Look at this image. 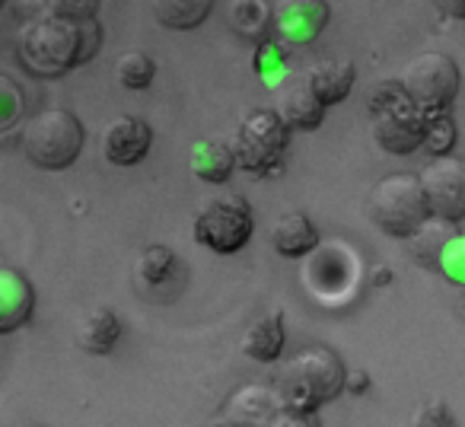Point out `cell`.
I'll return each mask as SVG.
<instances>
[{"label":"cell","mask_w":465,"mask_h":427,"mask_svg":"<svg viewBox=\"0 0 465 427\" xmlns=\"http://www.w3.org/2000/svg\"><path fill=\"white\" fill-rule=\"evenodd\" d=\"M103 48V26L96 20L42 16L16 33V58L33 77H64L90 65Z\"/></svg>","instance_id":"6da1fadb"},{"label":"cell","mask_w":465,"mask_h":427,"mask_svg":"<svg viewBox=\"0 0 465 427\" xmlns=\"http://www.w3.org/2000/svg\"><path fill=\"white\" fill-rule=\"evenodd\" d=\"M274 386L287 408L316 414L348 389V367L329 344H306L281 363V376L274 380Z\"/></svg>","instance_id":"7a4b0ae2"},{"label":"cell","mask_w":465,"mask_h":427,"mask_svg":"<svg viewBox=\"0 0 465 427\" xmlns=\"http://www.w3.org/2000/svg\"><path fill=\"white\" fill-rule=\"evenodd\" d=\"M367 214L382 233L395 236V240H411L433 217L424 185H420L418 175L408 173H392L376 182L370 188Z\"/></svg>","instance_id":"3957f363"},{"label":"cell","mask_w":465,"mask_h":427,"mask_svg":"<svg viewBox=\"0 0 465 427\" xmlns=\"http://www.w3.org/2000/svg\"><path fill=\"white\" fill-rule=\"evenodd\" d=\"M86 131L74 112L42 109L20 128V150L39 169H67L84 154Z\"/></svg>","instance_id":"277c9868"},{"label":"cell","mask_w":465,"mask_h":427,"mask_svg":"<svg viewBox=\"0 0 465 427\" xmlns=\"http://www.w3.org/2000/svg\"><path fill=\"white\" fill-rule=\"evenodd\" d=\"M370 112H373V141L395 156H408L424 150L427 112L411 103L401 84H382L370 93Z\"/></svg>","instance_id":"5b68a950"},{"label":"cell","mask_w":465,"mask_h":427,"mask_svg":"<svg viewBox=\"0 0 465 427\" xmlns=\"http://www.w3.org/2000/svg\"><path fill=\"white\" fill-rule=\"evenodd\" d=\"M291 124L274 109H255L236 128L232 154L240 169H246L255 179H268L278 169H284V156L291 147Z\"/></svg>","instance_id":"8992f818"},{"label":"cell","mask_w":465,"mask_h":427,"mask_svg":"<svg viewBox=\"0 0 465 427\" xmlns=\"http://www.w3.org/2000/svg\"><path fill=\"white\" fill-rule=\"evenodd\" d=\"M194 243L213 255H236L249 246L255 233V211L242 194L213 198L194 217Z\"/></svg>","instance_id":"52a82bcc"},{"label":"cell","mask_w":465,"mask_h":427,"mask_svg":"<svg viewBox=\"0 0 465 427\" xmlns=\"http://www.w3.org/2000/svg\"><path fill=\"white\" fill-rule=\"evenodd\" d=\"M462 74L443 52H420L401 67V86L420 112H450L459 96Z\"/></svg>","instance_id":"ba28073f"},{"label":"cell","mask_w":465,"mask_h":427,"mask_svg":"<svg viewBox=\"0 0 465 427\" xmlns=\"http://www.w3.org/2000/svg\"><path fill=\"white\" fill-rule=\"evenodd\" d=\"M433 217L446 223L465 221V156H430L418 173Z\"/></svg>","instance_id":"9c48e42d"},{"label":"cell","mask_w":465,"mask_h":427,"mask_svg":"<svg viewBox=\"0 0 465 427\" xmlns=\"http://www.w3.org/2000/svg\"><path fill=\"white\" fill-rule=\"evenodd\" d=\"M329 20H331L329 0H278L272 7V16H268L278 42L287 48L310 45L329 26Z\"/></svg>","instance_id":"30bf717a"},{"label":"cell","mask_w":465,"mask_h":427,"mask_svg":"<svg viewBox=\"0 0 465 427\" xmlns=\"http://www.w3.org/2000/svg\"><path fill=\"white\" fill-rule=\"evenodd\" d=\"M153 147V128L137 115H118L105 128L103 154L115 166H137Z\"/></svg>","instance_id":"8fae6325"},{"label":"cell","mask_w":465,"mask_h":427,"mask_svg":"<svg viewBox=\"0 0 465 427\" xmlns=\"http://www.w3.org/2000/svg\"><path fill=\"white\" fill-rule=\"evenodd\" d=\"M281 408H284V399H281L278 386L249 382V386H240L226 399L223 414L236 427H265Z\"/></svg>","instance_id":"7c38bea8"},{"label":"cell","mask_w":465,"mask_h":427,"mask_svg":"<svg viewBox=\"0 0 465 427\" xmlns=\"http://www.w3.org/2000/svg\"><path fill=\"white\" fill-rule=\"evenodd\" d=\"M35 310V287L29 284V278L16 268L4 265L0 268V332L10 335L20 325H26L33 319Z\"/></svg>","instance_id":"4fadbf2b"},{"label":"cell","mask_w":465,"mask_h":427,"mask_svg":"<svg viewBox=\"0 0 465 427\" xmlns=\"http://www.w3.org/2000/svg\"><path fill=\"white\" fill-rule=\"evenodd\" d=\"M325 109L329 105L316 96V90L310 86V80L300 77V80H291V84L281 86L278 93V115L284 118L291 128L297 131H316L319 124L325 122Z\"/></svg>","instance_id":"5bb4252c"},{"label":"cell","mask_w":465,"mask_h":427,"mask_svg":"<svg viewBox=\"0 0 465 427\" xmlns=\"http://www.w3.org/2000/svg\"><path fill=\"white\" fill-rule=\"evenodd\" d=\"M122 332L124 325L112 306H93V310L84 313L77 325V348L90 357H103L115 348Z\"/></svg>","instance_id":"9a60e30c"},{"label":"cell","mask_w":465,"mask_h":427,"mask_svg":"<svg viewBox=\"0 0 465 427\" xmlns=\"http://www.w3.org/2000/svg\"><path fill=\"white\" fill-rule=\"evenodd\" d=\"M284 313H265L242 335V354L255 363H278L284 354Z\"/></svg>","instance_id":"2e32d148"},{"label":"cell","mask_w":465,"mask_h":427,"mask_svg":"<svg viewBox=\"0 0 465 427\" xmlns=\"http://www.w3.org/2000/svg\"><path fill=\"white\" fill-rule=\"evenodd\" d=\"M306 80H310V86L316 90V96L322 99L325 105H338L351 96V90H354L357 67L344 58H329V61L312 65L310 74H306Z\"/></svg>","instance_id":"e0dca14e"},{"label":"cell","mask_w":465,"mask_h":427,"mask_svg":"<svg viewBox=\"0 0 465 427\" xmlns=\"http://www.w3.org/2000/svg\"><path fill=\"white\" fill-rule=\"evenodd\" d=\"M272 246L284 259H303V255L316 253L319 246V230L306 214H287L274 223L272 230Z\"/></svg>","instance_id":"ac0fdd59"},{"label":"cell","mask_w":465,"mask_h":427,"mask_svg":"<svg viewBox=\"0 0 465 427\" xmlns=\"http://www.w3.org/2000/svg\"><path fill=\"white\" fill-rule=\"evenodd\" d=\"M240 166L236 154H232V144L223 141H198L192 147V173L201 182H211V185H223L230 182L232 169Z\"/></svg>","instance_id":"d6986e66"},{"label":"cell","mask_w":465,"mask_h":427,"mask_svg":"<svg viewBox=\"0 0 465 427\" xmlns=\"http://www.w3.org/2000/svg\"><path fill=\"white\" fill-rule=\"evenodd\" d=\"M150 10H153V20L163 29L188 33V29H198L211 16L213 0H150Z\"/></svg>","instance_id":"ffe728a7"},{"label":"cell","mask_w":465,"mask_h":427,"mask_svg":"<svg viewBox=\"0 0 465 427\" xmlns=\"http://www.w3.org/2000/svg\"><path fill=\"white\" fill-rule=\"evenodd\" d=\"M179 268V259H175V253L169 246H160V243H153V246H147L141 255H137V278L143 281V284L156 287L163 284L166 278H173V272Z\"/></svg>","instance_id":"44dd1931"},{"label":"cell","mask_w":465,"mask_h":427,"mask_svg":"<svg viewBox=\"0 0 465 427\" xmlns=\"http://www.w3.org/2000/svg\"><path fill=\"white\" fill-rule=\"evenodd\" d=\"M156 77V61L143 52H124L115 61V80L124 90H147Z\"/></svg>","instance_id":"7402d4cb"},{"label":"cell","mask_w":465,"mask_h":427,"mask_svg":"<svg viewBox=\"0 0 465 427\" xmlns=\"http://www.w3.org/2000/svg\"><path fill=\"white\" fill-rule=\"evenodd\" d=\"M459 141V128L452 122V112H427L424 150L430 156H446Z\"/></svg>","instance_id":"603a6c76"},{"label":"cell","mask_w":465,"mask_h":427,"mask_svg":"<svg viewBox=\"0 0 465 427\" xmlns=\"http://www.w3.org/2000/svg\"><path fill=\"white\" fill-rule=\"evenodd\" d=\"M437 268L452 281V284L465 287V236H452L440 253Z\"/></svg>","instance_id":"cb8c5ba5"},{"label":"cell","mask_w":465,"mask_h":427,"mask_svg":"<svg viewBox=\"0 0 465 427\" xmlns=\"http://www.w3.org/2000/svg\"><path fill=\"white\" fill-rule=\"evenodd\" d=\"M414 427H456V418L446 402H424L414 412Z\"/></svg>","instance_id":"d4e9b609"},{"label":"cell","mask_w":465,"mask_h":427,"mask_svg":"<svg viewBox=\"0 0 465 427\" xmlns=\"http://www.w3.org/2000/svg\"><path fill=\"white\" fill-rule=\"evenodd\" d=\"M99 0H52V16H71V20H96Z\"/></svg>","instance_id":"484cf974"},{"label":"cell","mask_w":465,"mask_h":427,"mask_svg":"<svg viewBox=\"0 0 465 427\" xmlns=\"http://www.w3.org/2000/svg\"><path fill=\"white\" fill-rule=\"evenodd\" d=\"M265 427H319V418L310 412H297V408H281Z\"/></svg>","instance_id":"4316f807"},{"label":"cell","mask_w":465,"mask_h":427,"mask_svg":"<svg viewBox=\"0 0 465 427\" xmlns=\"http://www.w3.org/2000/svg\"><path fill=\"white\" fill-rule=\"evenodd\" d=\"M462 306H465V287H462Z\"/></svg>","instance_id":"83f0119b"},{"label":"cell","mask_w":465,"mask_h":427,"mask_svg":"<svg viewBox=\"0 0 465 427\" xmlns=\"http://www.w3.org/2000/svg\"><path fill=\"white\" fill-rule=\"evenodd\" d=\"M223 427H236V424H223Z\"/></svg>","instance_id":"f1b7e54d"}]
</instances>
